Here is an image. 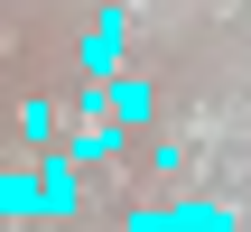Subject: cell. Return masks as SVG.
<instances>
[{
	"mask_svg": "<svg viewBox=\"0 0 251 232\" xmlns=\"http://www.w3.org/2000/svg\"><path fill=\"white\" fill-rule=\"evenodd\" d=\"M0 214H37V186H28V177H9V167H0Z\"/></svg>",
	"mask_w": 251,
	"mask_h": 232,
	"instance_id": "1",
	"label": "cell"
}]
</instances>
